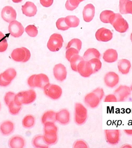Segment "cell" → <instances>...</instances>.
I'll return each instance as SVG.
<instances>
[{
	"label": "cell",
	"mask_w": 132,
	"mask_h": 148,
	"mask_svg": "<svg viewBox=\"0 0 132 148\" xmlns=\"http://www.w3.org/2000/svg\"><path fill=\"white\" fill-rule=\"evenodd\" d=\"M102 65L99 59H92L88 61L83 59L78 65L77 72L82 77H89L99 71L102 68Z\"/></svg>",
	"instance_id": "1"
},
{
	"label": "cell",
	"mask_w": 132,
	"mask_h": 148,
	"mask_svg": "<svg viewBox=\"0 0 132 148\" xmlns=\"http://www.w3.org/2000/svg\"><path fill=\"white\" fill-rule=\"evenodd\" d=\"M58 128L54 123L47 122L44 124V139L48 145L56 144L58 140Z\"/></svg>",
	"instance_id": "2"
},
{
	"label": "cell",
	"mask_w": 132,
	"mask_h": 148,
	"mask_svg": "<svg viewBox=\"0 0 132 148\" xmlns=\"http://www.w3.org/2000/svg\"><path fill=\"white\" fill-rule=\"evenodd\" d=\"M104 91L102 88H98L86 95L84 101L87 106L94 108L99 105L101 101L104 98Z\"/></svg>",
	"instance_id": "3"
},
{
	"label": "cell",
	"mask_w": 132,
	"mask_h": 148,
	"mask_svg": "<svg viewBox=\"0 0 132 148\" xmlns=\"http://www.w3.org/2000/svg\"><path fill=\"white\" fill-rule=\"evenodd\" d=\"M36 94L33 90L21 91L16 94L14 98V102L16 105L22 106L23 105L32 103L36 100Z\"/></svg>",
	"instance_id": "4"
},
{
	"label": "cell",
	"mask_w": 132,
	"mask_h": 148,
	"mask_svg": "<svg viewBox=\"0 0 132 148\" xmlns=\"http://www.w3.org/2000/svg\"><path fill=\"white\" fill-rule=\"evenodd\" d=\"M27 83L30 87L43 89L45 86L50 83L49 79L45 74L34 75L29 77Z\"/></svg>",
	"instance_id": "5"
},
{
	"label": "cell",
	"mask_w": 132,
	"mask_h": 148,
	"mask_svg": "<svg viewBox=\"0 0 132 148\" xmlns=\"http://www.w3.org/2000/svg\"><path fill=\"white\" fill-rule=\"evenodd\" d=\"M11 57L16 62H25L30 60L31 53L27 48L22 47L14 49L11 53Z\"/></svg>",
	"instance_id": "6"
},
{
	"label": "cell",
	"mask_w": 132,
	"mask_h": 148,
	"mask_svg": "<svg viewBox=\"0 0 132 148\" xmlns=\"http://www.w3.org/2000/svg\"><path fill=\"white\" fill-rule=\"evenodd\" d=\"M87 119V110L80 103H76L75 107V121L77 125L85 123Z\"/></svg>",
	"instance_id": "7"
},
{
	"label": "cell",
	"mask_w": 132,
	"mask_h": 148,
	"mask_svg": "<svg viewBox=\"0 0 132 148\" xmlns=\"http://www.w3.org/2000/svg\"><path fill=\"white\" fill-rule=\"evenodd\" d=\"M43 90L45 95L54 100L59 99L62 95V89L56 84L49 83L45 86Z\"/></svg>",
	"instance_id": "8"
},
{
	"label": "cell",
	"mask_w": 132,
	"mask_h": 148,
	"mask_svg": "<svg viewBox=\"0 0 132 148\" xmlns=\"http://www.w3.org/2000/svg\"><path fill=\"white\" fill-rule=\"evenodd\" d=\"M63 42L62 36L58 34L54 33L50 37L47 47L51 51H58L62 47Z\"/></svg>",
	"instance_id": "9"
},
{
	"label": "cell",
	"mask_w": 132,
	"mask_h": 148,
	"mask_svg": "<svg viewBox=\"0 0 132 148\" xmlns=\"http://www.w3.org/2000/svg\"><path fill=\"white\" fill-rule=\"evenodd\" d=\"M111 24L116 31L120 33L126 32L129 28L127 21L119 13L115 14L114 18Z\"/></svg>",
	"instance_id": "10"
},
{
	"label": "cell",
	"mask_w": 132,
	"mask_h": 148,
	"mask_svg": "<svg viewBox=\"0 0 132 148\" xmlns=\"http://www.w3.org/2000/svg\"><path fill=\"white\" fill-rule=\"evenodd\" d=\"M105 140L112 145L118 144L120 140V131L119 130H104Z\"/></svg>",
	"instance_id": "11"
},
{
	"label": "cell",
	"mask_w": 132,
	"mask_h": 148,
	"mask_svg": "<svg viewBox=\"0 0 132 148\" xmlns=\"http://www.w3.org/2000/svg\"><path fill=\"white\" fill-rule=\"evenodd\" d=\"M131 92L130 87L126 85H121L116 89L113 94L116 97L118 102H123L130 96Z\"/></svg>",
	"instance_id": "12"
},
{
	"label": "cell",
	"mask_w": 132,
	"mask_h": 148,
	"mask_svg": "<svg viewBox=\"0 0 132 148\" xmlns=\"http://www.w3.org/2000/svg\"><path fill=\"white\" fill-rule=\"evenodd\" d=\"M24 31V27L19 22L15 20L10 23L9 31L12 36L14 38H19L23 35Z\"/></svg>",
	"instance_id": "13"
},
{
	"label": "cell",
	"mask_w": 132,
	"mask_h": 148,
	"mask_svg": "<svg viewBox=\"0 0 132 148\" xmlns=\"http://www.w3.org/2000/svg\"><path fill=\"white\" fill-rule=\"evenodd\" d=\"M1 16L3 20L7 23H10L16 20L17 13L16 10L12 7L7 6L2 9Z\"/></svg>",
	"instance_id": "14"
},
{
	"label": "cell",
	"mask_w": 132,
	"mask_h": 148,
	"mask_svg": "<svg viewBox=\"0 0 132 148\" xmlns=\"http://www.w3.org/2000/svg\"><path fill=\"white\" fill-rule=\"evenodd\" d=\"M104 83L108 87L113 88L116 86L119 82V75L114 72L110 71L105 75Z\"/></svg>",
	"instance_id": "15"
},
{
	"label": "cell",
	"mask_w": 132,
	"mask_h": 148,
	"mask_svg": "<svg viewBox=\"0 0 132 148\" xmlns=\"http://www.w3.org/2000/svg\"><path fill=\"white\" fill-rule=\"evenodd\" d=\"M53 74L56 79L60 82H63L67 76L66 67L61 63L56 65L53 68Z\"/></svg>",
	"instance_id": "16"
},
{
	"label": "cell",
	"mask_w": 132,
	"mask_h": 148,
	"mask_svg": "<svg viewBox=\"0 0 132 148\" xmlns=\"http://www.w3.org/2000/svg\"><path fill=\"white\" fill-rule=\"evenodd\" d=\"M96 37L98 41L107 42L112 39L113 34L110 30L104 27L101 28L96 32Z\"/></svg>",
	"instance_id": "17"
},
{
	"label": "cell",
	"mask_w": 132,
	"mask_h": 148,
	"mask_svg": "<svg viewBox=\"0 0 132 148\" xmlns=\"http://www.w3.org/2000/svg\"><path fill=\"white\" fill-rule=\"evenodd\" d=\"M14 129V124L10 120L5 121L0 125V132L4 136L10 135Z\"/></svg>",
	"instance_id": "18"
},
{
	"label": "cell",
	"mask_w": 132,
	"mask_h": 148,
	"mask_svg": "<svg viewBox=\"0 0 132 148\" xmlns=\"http://www.w3.org/2000/svg\"><path fill=\"white\" fill-rule=\"evenodd\" d=\"M8 145L11 148H23L25 145V140L22 136L15 135L9 139Z\"/></svg>",
	"instance_id": "19"
},
{
	"label": "cell",
	"mask_w": 132,
	"mask_h": 148,
	"mask_svg": "<svg viewBox=\"0 0 132 148\" xmlns=\"http://www.w3.org/2000/svg\"><path fill=\"white\" fill-rule=\"evenodd\" d=\"M22 10L23 14L28 17H32L36 14L37 9L35 5L31 2H27L24 5H22Z\"/></svg>",
	"instance_id": "20"
},
{
	"label": "cell",
	"mask_w": 132,
	"mask_h": 148,
	"mask_svg": "<svg viewBox=\"0 0 132 148\" xmlns=\"http://www.w3.org/2000/svg\"><path fill=\"white\" fill-rule=\"evenodd\" d=\"M56 121L63 125L68 124L70 121V113L65 109L61 110L56 114Z\"/></svg>",
	"instance_id": "21"
},
{
	"label": "cell",
	"mask_w": 132,
	"mask_h": 148,
	"mask_svg": "<svg viewBox=\"0 0 132 148\" xmlns=\"http://www.w3.org/2000/svg\"><path fill=\"white\" fill-rule=\"evenodd\" d=\"M95 8L93 5L89 3L84 7L83 12V18L85 21L90 22L94 16Z\"/></svg>",
	"instance_id": "22"
},
{
	"label": "cell",
	"mask_w": 132,
	"mask_h": 148,
	"mask_svg": "<svg viewBox=\"0 0 132 148\" xmlns=\"http://www.w3.org/2000/svg\"><path fill=\"white\" fill-rule=\"evenodd\" d=\"M119 9L121 14H132V1L131 0H120Z\"/></svg>",
	"instance_id": "23"
},
{
	"label": "cell",
	"mask_w": 132,
	"mask_h": 148,
	"mask_svg": "<svg viewBox=\"0 0 132 148\" xmlns=\"http://www.w3.org/2000/svg\"><path fill=\"white\" fill-rule=\"evenodd\" d=\"M131 64L129 60L125 59L119 60L118 62V67L119 72L123 75H127L129 72Z\"/></svg>",
	"instance_id": "24"
},
{
	"label": "cell",
	"mask_w": 132,
	"mask_h": 148,
	"mask_svg": "<svg viewBox=\"0 0 132 148\" xmlns=\"http://www.w3.org/2000/svg\"><path fill=\"white\" fill-rule=\"evenodd\" d=\"M103 58L104 61L108 63H112L116 62L118 59V54L116 50L107 49L104 53Z\"/></svg>",
	"instance_id": "25"
},
{
	"label": "cell",
	"mask_w": 132,
	"mask_h": 148,
	"mask_svg": "<svg viewBox=\"0 0 132 148\" xmlns=\"http://www.w3.org/2000/svg\"><path fill=\"white\" fill-rule=\"evenodd\" d=\"M100 54L96 49L89 48L84 53L83 58L85 61H89L91 59L97 58L100 59Z\"/></svg>",
	"instance_id": "26"
},
{
	"label": "cell",
	"mask_w": 132,
	"mask_h": 148,
	"mask_svg": "<svg viewBox=\"0 0 132 148\" xmlns=\"http://www.w3.org/2000/svg\"><path fill=\"white\" fill-rule=\"evenodd\" d=\"M115 14L113 11L105 10L102 12L100 14L101 21L104 23H111L113 21Z\"/></svg>",
	"instance_id": "27"
},
{
	"label": "cell",
	"mask_w": 132,
	"mask_h": 148,
	"mask_svg": "<svg viewBox=\"0 0 132 148\" xmlns=\"http://www.w3.org/2000/svg\"><path fill=\"white\" fill-rule=\"evenodd\" d=\"M56 114L54 111H47L42 116V122L44 125L47 122L55 123L56 121Z\"/></svg>",
	"instance_id": "28"
},
{
	"label": "cell",
	"mask_w": 132,
	"mask_h": 148,
	"mask_svg": "<svg viewBox=\"0 0 132 148\" xmlns=\"http://www.w3.org/2000/svg\"><path fill=\"white\" fill-rule=\"evenodd\" d=\"M32 144L34 147L37 148H46L49 147L42 135H38L35 136L32 140Z\"/></svg>",
	"instance_id": "29"
},
{
	"label": "cell",
	"mask_w": 132,
	"mask_h": 148,
	"mask_svg": "<svg viewBox=\"0 0 132 148\" xmlns=\"http://www.w3.org/2000/svg\"><path fill=\"white\" fill-rule=\"evenodd\" d=\"M22 123L24 128H30L34 125L35 119L33 116L31 114H28L23 118Z\"/></svg>",
	"instance_id": "30"
},
{
	"label": "cell",
	"mask_w": 132,
	"mask_h": 148,
	"mask_svg": "<svg viewBox=\"0 0 132 148\" xmlns=\"http://www.w3.org/2000/svg\"><path fill=\"white\" fill-rule=\"evenodd\" d=\"M2 74L5 79L8 82H11L16 77L17 72L14 68H10L6 69Z\"/></svg>",
	"instance_id": "31"
},
{
	"label": "cell",
	"mask_w": 132,
	"mask_h": 148,
	"mask_svg": "<svg viewBox=\"0 0 132 148\" xmlns=\"http://www.w3.org/2000/svg\"><path fill=\"white\" fill-rule=\"evenodd\" d=\"M66 24L69 27H77L80 23V20L75 16H67L65 18Z\"/></svg>",
	"instance_id": "32"
},
{
	"label": "cell",
	"mask_w": 132,
	"mask_h": 148,
	"mask_svg": "<svg viewBox=\"0 0 132 148\" xmlns=\"http://www.w3.org/2000/svg\"><path fill=\"white\" fill-rule=\"evenodd\" d=\"M83 58L79 55L74 56L71 59L69 62H70L71 67L72 69L74 71L77 72V66L80 61L83 60Z\"/></svg>",
	"instance_id": "33"
},
{
	"label": "cell",
	"mask_w": 132,
	"mask_h": 148,
	"mask_svg": "<svg viewBox=\"0 0 132 148\" xmlns=\"http://www.w3.org/2000/svg\"><path fill=\"white\" fill-rule=\"evenodd\" d=\"M8 107L9 113L12 115H16L18 114L22 108V106L16 105L14 101L10 103Z\"/></svg>",
	"instance_id": "34"
},
{
	"label": "cell",
	"mask_w": 132,
	"mask_h": 148,
	"mask_svg": "<svg viewBox=\"0 0 132 148\" xmlns=\"http://www.w3.org/2000/svg\"><path fill=\"white\" fill-rule=\"evenodd\" d=\"M82 42L81 40L79 39L75 38V39H72L68 43L66 48L67 49L70 47H74L78 50L80 51L82 48Z\"/></svg>",
	"instance_id": "35"
},
{
	"label": "cell",
	"mask_w": 132,
	"mask_h": 148,
	"mask_svg": "<svg viewBox=\"0 0 132 148\" xmlns=\"http://www.w3.org/2000/svg\"><path fill=\"white\" fill-rule=\"evenodd\" d=\"M80 3L78 0H67L65 8L67 10L72 11L78 7Z\"/></svg>",
	"instance_id": "36"
},
{
	"label": "cell",
	"mask_w": 132,
	"mask_h": 148,
	"mask_svg": "<svg viewBox=\"0 0 132 148\" xmlns=\"http://www.w3.org/2000/svg\"><path fill=\"white\" fill-rule=\"evenodd\" d=\"M25 31L27 34L31 37H35L38 35V29L33 25H28L25 28Z\"/></svg>",
	"instance_id": "37"
},
{
	"label": "cell",
	"mask_w": 132,
	"mask_h": 148,
	"mask_svg": "<svg viewBox=\"0 0 132 148\" xmlns=\"http://www.w3.org/2000/svg\"><path fill=\"white\" fill-rule=\"evenodd\" d=\"M56 25L58 29L61 31H66L70 28L66 24L65 18L64 17L60 18L58 20L56 23Z\"/></svg>",
	"instance_id": "38"
},
{
	"label": "cell",
	"mask_w": 132,
	"mask_h": 148,
	"mask_svg": "<svg viewBox=\"0 0 132 148\" xmlns=\"http://www.w3.org/2000/svg\"><path fill=\"white\" fill-rule=\"evenodd\" d=\"M16 94L14 92L12 91H9L6 93L4 97L5 103L7 106L12 102L14 101V98Z\"/></svg>",
	"instance_id": "39"
},
{
	"label": "cell",
	"mask_w": 132,
	"mask_h": 148,
	"mask_svg": "<svg viewBox=\"0 0 132 148\" xmlns=\"http://www.w3.org/2000/svg\"><path fill=\"white\" fill-rule=\"evenodd\" d=\"M79 51L74 47H70L67 49L66 52V58L68 61H70L72 58L74 56L78 55Z\"/></svg>",
	"instance_id": "40"
},
{
	"label": "cell",
	"mask_w": 132,
	"mask_h": 148,
	"mask_svg": "<svg viewBox=\"0 0 132 148\" xmlns=\"http://www.w3.org/2000/svg\"><path fill=\"white\" fill-rule=\"evenodd\" d=\"M105 102H118L116 97L114 94L107 95L104 98Z\"/></svg>",
	"instance_id": "41"
},
{
	"label": "cell",
	"mask_w": 132,
	"mask_h": 148,
	"mask_svg": "<svg viewBox=\"0 0 132 148\" xmlns=\"http://www.w3.org/2000/svg\"><path fill=\"white\" fill-rule=\"evenodd\" d=\"M8 47V42L6 39H4L0 41V52L5 51Z\"/></svg>",
	"instance_id": "42"
},
{
	"label": "cell",
	"mask_w": 132,
	"mask_h": 148,
	"mask_svg": "<svg viewBox=\"0 0 132 148\" xmlns=\"http://www.w3.org/2000/svg\"><path fill=\"white\" fill-rule=\"evenodd\" d=\"M74 148H88L87 145L85 141L82 140H78L75 142Z\"/></svg>",
	"instance_id": "43"
},
{
	"label": "cell",
	"mask_w": 132,
	"mask_h": 148,
	"mask_svg": "<svg viewBox=\"0 0 132 148\" xmlns=\"http://www.w3.org/2000/svg\"><path fill=\"white\" fill-rule=\"evenodd\" d=\"M11 83L5 79L2 76V73L0 74V86L5 87L10 85Z\"/></svg>",
	"instance_id": "44"
},
{
	"label": "cell",
	"mask_w": 132,
	"mask_h": 148,
	"mask_svg": "<svg viewBox=\"0 0 132 148\" xmlns=\"http://www.w3.org/2000/svg\"><path fill=\"white\" fill-rule=\"evenodd\" d=\"M40 3L44 7L48 8L53 4V0H40Z\"/></svg>",
	"instance_id": "45"
},
{
	"label": "cell",
	"mask_w": 132,
	"mask_h": 148,
	"mask_svg": "<svg viewBox=\"0 0 132 148\" xmlns=\"http://www.w3.org/2000/svg\"><path fill=\"white\" fill-rule=\"evenodd\" d=\"M124 132L126 135L129 136H132V130H124Z\"/></svg>",
	"instance_id": "46"
},
{
	"label": "cell",
	"mask_w": 132,
	"mask_h": 148,
	"mask_svg": "<svg viewBox=\"0 0 132 148\" xmlns=\"http://www.w3.org/2000/svg\"><path fill=\"white\" fill-rule=\"evenodd\" d=\"M121 148H132V146L130 144L126 143V144L123 145L121 147Z\"/></svg>",
	"instance_id": "47"
},
{
	"label": "cell",
	"mask_w": 132,
	"mask_h": 148,
	"mask_svg": "<svg viewBox=\"0 0 132 148\" xmlns=\"http://www.w3.org/2000/svg\"><path fill=\"white\" fill-rule=\"evenodd\" d=\"M5 37L4 35L3 34L2 32L0 31V41H1L2 39Z\"/></svg>",
	"instance_id": "48"
},
{
	"label": "cell",
	"mask_w": 132,
	"mask_h": 148,
	"mask_svg": "<svg viewBox=\"0 0 132 148\" xmlns=\"http://www.w3.org/2000/svg\"><path fill=\"white\" fill-rule=\"evenodd\" d=\"M23 0H12V1L15 3H18L21 2Z\"/></svg>",
	"instance_id": "49"
},
{
	"label": "cell",
	"mask_w": 132,
	"mask_h": 148,
	"mask_svg": "<svg viewBox=\"0 0 132 148\" xmlns=\"http://www.w3.org/2000/svg\"><path fill=\"white\" fill-rule=\"evenodd\" d=\"M130 39L132 42V33H131V35Z\"/></svg>",
	"instance_id": "50"
},
{
	"label": "cell",
	"mask_w": 132,
	"mask_h": 148,
	"mask_svg": "<svg viewBox=\"0 0 132 148\" xmlns=\"http://www.w3.org/2000/svg\"><path fill=\"white\" fill-rule=\"evenodd\" d=\"M78 1H79L80 2H82V1H85V0H78Z\"/></svg>",
	"instance_id": "51"
},
{
	"label": "cell",
	"mask_w": 132,
	"mask_h": 148,
	"mask_svg": "<svg viewBox=\"0 0 132 148\" xmlns=\"http://www.w3.org/2000/svg\"><path fill=\"white\" fill-rule=\"evenodd\" d=\"M130 87L131 90L132 91V84H131V86Z\"/></svg>",
	"instance_id": "52"
},
{
	"label": "cell",
	"mask_w": 132,
	"mask_h": 148,
	"mask_svg": "<svg viewBox=\"0 0 132 148\" xmlns=\"http://www.w3.org/2000/svg\"><path fill=\"white\" fill-rule=\"evenodd\" d=\"M1 103H0V110H1Z\"/></svg>",
	"instance_id": "53"
}]
</instances>
